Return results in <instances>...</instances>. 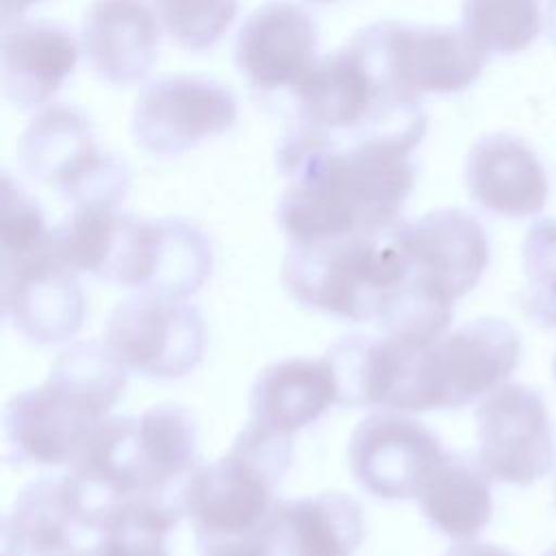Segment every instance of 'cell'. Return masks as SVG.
<instances>
[{"mask_svg": "<svg viewBox=\"0 0 556 556\" xmlns=\"http://www.w3.org/2000/svg\"><path fill=\"white\" fill-rule=\"evenodd\" d=\"M482 471L497 482L530 484L543 478L556 454L543 397L526 384H502L476 410Z\"/></svg>", "mask_w": 556, "mask_h": 556, "instance_id": "13", "label": "cell"}, {"mask_svg": "<svg viewBox=\"0 0 556 556\" xmlns=\"http://www.w3.org/2000/svg\"><path fill=\"white\" fill-rule=\"evenodd\" d=\"M378 85L400 102L458 93L482 74L486 52L463 26L376 22L350 39Z\"/></svg>", "mask_w": 556, "mask_h": 556, "instance_id": "6", "label": "cell"}, {"mask_svg": "<svg viewBox=\"0 0 556 556\" xmlns=\"http://www.w3.org/2000/svg\"><path fill=\"white\" fill-rule=\"evenodd\" d=\"M443 556H515V554L504 549V547H500V545H493V543L458 541Z\"/></svg>", "mask_w": 556, "mask_h": 556, "instance_id": "31", "label": "cell"}, {"mask_svg": "<svg viewBox=\"0 0 556 556\" xmlns=\"http://www.w3.org/2000/svg\"><path fill=\"white\" fill-rule=\"evenodd\" d=\"M317 46V22L302 4L269 0L243 20L235 39V63L252 89L291 93L315 67Z\"/></svg>", "mask_w": 556, "mask_h": 556, "instance_id": "16", "label": "cell"}, {"mask_svg": "<svg viewBox=\"0 0 556 556\" xmlns=\"http://www.w3.org/2000/svg\"><path fill=\"white\" fill-rule=\"evenodd\" d=\"M239 115L232 91L206 76L176 74L150 83L132 109V137L152 156H180L228 132Z\"/></svg>", "mask_w": 556, "mask_h": 556, "instance_id": "12", "label": "cell"}, {"mask_svg": "<svg viewBox=\"0 0 556 556\" xmlns=\"http://www.w3.org/2000/svg\"><path fill=\"white\" fill-rule=\"evenodd\" d=\"M521 356L519 334L495 317L467 321L417 354L415 413L460 408L489 395L515 371Z\"/></svg>", "mask_w": 556, "mask_h": 556, "instance_id": "9", "label": "cell"}, {"mask_svg": "<svg viewBox=\"0 0 556 556\" xmlns=\"http://www.w3.org/2000/svg\"><path fill=\"white\" fill-rule=\"evenodd\" d=\"M291 456V437L248 421L222 458L200 463L178 489V506L195 532V545L271 534L276 486Z\"/></svg>", "mask_w": 556, "mask_h": 556, "instance_id": "4", "label": "cell"}, {"mask_svg": "<svg viewBox=\"0 0 556 556\" xmlns=\"http://www.w3.org/2000/svg\"><path fill=\"white\" fill-rule=\"evenodd\" d=\"M410 282L456 302L482 278L491 250L480 222L460 208H437L395 226Z\"/></svg>", "mask_w": 556, "mask_h": 556, "instance_id": "15", "label": "cell"}, {"mask_svg": "<svg viewBox=\"0 0 556 556\" xmlns=\"http://www.w3.org/2000/svg\"><path fill=\"white\" fill-rule=\"evenodd\" d=\"M213 269L208 237L185 219H141L119 213L98 280L187 300L204 287Z\"/></svg>", "mask_w": 556, "mask_h": 556, "instance_id": "8", "label": "cell"}, {"mask_svg": "<svg viewBox=\"0 0 556 556\" xmlns=\"http://www.w3.org/2000/svg\"><path fill=\"white\" fill-rule=\"evenodd\" d=\"M24 174L74 206L117 208L128 189L130 172L115 154L96 143L89 117L65 104L41 109L20 139Z\"/></svg>", "mask_w": 556, "mask_h": 556, "instance_id": "7", "label": "cell"}, {"mask_svg": "<svg viewBox=\"0 0 556 556\" xmlns=\"http://www.w3.org/2000/svg\"><path fill=\"white\" fill-rule=\"evenodd\" d=\"M161 20L148 0H93L83 15L80 48L111 85H135L156 63Z\"/></svg>", "mask_w": 556, "mask_h": 556, "instance_id": "19", "label": "cell"}, {"mask_svg": "<svg viewBox=\"0 0 556 556\" xmlns=\"http://www.w3.org/2000/svg\"><path fill=\"white\" fill-rule=\"evenodd\" d=\"M291 98L293 124L280 141L285 146L384 141L413 152L428 128L421 104L387 96L352 43L319 56Z\"/></svg>", "mask_w": 556, "mask_h": 556, "instance_id": "3", "label": "cell"}, {"mask_svg": "<svg viewBox=\"0 0 556 556\" xmlns=\"http://www.w3.org/2000/svg\"><path fill=\"white\" fill-rule=\"evenodd\" d=\"M126 382L128 369L104 341L67 345L41 384L9 400L4 408L9 454L26 465H70L91 430L109 417Z\"/></svg>", "mask_w": 556, "mask_h": 556, "instance_id": "2", "label": "cell"}, {"mask_svg": "<svg viewBox=\"0 0 556 556\" xmlns=\"http://www.w3.org/2000/svg\"><path fill=\"white\" fill-rule=\"evenodd\" d=\"M308 2H313V4H334L339 0H308Z\"/></svg>", "mask_w": 556, "mask_h": 556, "instance_id": "34", "label": "cell"}, {"mask_svg": "<svg viewBox=\"0 0 556 556\" xmlns=\"http://www.w3.org/2000/svg\"><path fill=\"white\" fill-rule=\"evenodd\" d=\"M180 517L178 500H128L104 513L83 556H172L167 536Z\"/></svg>", "mask_w": 556, "mask_h": 556, "instance_id": "25", "label": "cell"}, {"mask_svg": "<svg viewBox=\"0 0 556 556\" xmlns=\"http://www.w3.org/2000/svg\"><path fill=\"white\" fill-rule=\"evenodd\" d=\"M419 348L387 334H348L334 341L324 358L334 378L337 406L410 413Z\"/></svg>", "mask_w": 556, "mask_h": 556, "instance_id": "17", "label": "cell"}, {"mask_svg": "<svg viewBox=\"0 0 556 556\" xmlns=\"http://www.w3.org/2000/svg\"><path fill=\"white\" fill-rule=\"evenodd\" d=\"M395 226L380 235L289 245L282 287L306 308L354 324L374 321L384 298L408 278Z\"/></svg>", "mask_w": 556, "mask_h": 556, "instance_id": "5", "label": "cell"}, {"mask_svg": "<svg viewBox=\"0 0 556 556\" xmlns=\"http://www.w3.org/2000/svg\"><path fill=\"white\" fill-rule=\"evenodd\" d=\"M337 404L326 358L289 356L267 365L250 391V421L293 437Z\"/></svg>", "mask_w": 556, "mask_h": 556, "instance_id": "22", "label": "cell"}, {"mask_svg": "<svg viewBox=\"0 0 556 556\" xmlns=\"http://www.w3.org/2000/svg\"><path fill=\"white\" fill-rule=\"evenodd\" d=\"M74 35L50 20L17 17L2 30V91L20 109L46 106L78 61Z\"/></svg>", "mask_w": 556, "mask_h": 556, "instance_id": "20", "label": "cell"}, {"mask_svg": "<svg viewBox=\"0 0 556 556\" xmlns=\"http://www.w3.org/2000/svg\"><path fill=\"white\" fill-rule=\"evenodd\" d=\"M415 500L428 523L454 541H471L493 515L491 478L476 456L445 452Z\"/></svg>", "mask_w": 556, "mask_h": 556, "instance_id": "23", "label": "cell"}, {"mask_svg": "<svg viewBox=\"0 0 556 556\" xmlns=\"http://www.w3.org/2000/svg\"><path fill=\"white\" fill-rule=\"evenodd\" d=\"M545 15L541 0H463V28L486 54H515L530 48Z\"/></svg>", "mask_w": 556, "mask_h": 556, "instance_id": "26", "label": "cell"}, {"mask_svg": "<svg viewBox=\"0 0 556 556\" xmlns=\"http://www.w3.org/2000/svg\"><path fill=\"white\" fill-rule=\"evenodd\" d=\"M276 161L289 180L276 208L289 245L387 232L415 185L410 150L384 141L280 143Z\"/></svg>", "mask_w": 556, "mask_h": 556, "instance_id": "1", "label": "cell"}, {"mask_svg": "<svg viewBox=\"0 0 556 556\" xmlns=\"http://www.w3.org/2000/svg\"><path fill=\"white\" fill-rule=\"evenodd\" d=\"M39 202L7 172L2 174V256L24 252L48 237Z\"/></svg>", "mask_w": 556, "mask_h": 556, "instance_id": "29", "label": "cell"}, {"mask_svg": "<svg viewBox=\"0 0 556 556\" xmlns=\"http://www.w3.org/2000/svg\"><path fill=\"white\" fill-rule=\"evenodd\" d=\"M2 317L22 337L52 345L70 341L85 321V293L74 271L48 237L11 256H2Z\"/></svg>", "mask_w": 556, "mask_h": 556, "instance_id": "11", "label": "cell"}, {"mask_svg": "<svg viewBox=\"0 0 556 556\" xmlns=\"http://www.w3.org/2000/svg\"><path fill=\"white\" fill-rule=\"evenodd\" d=\"M135 443L148 497H172L200 465L198 424L180 404L163 402L135 417Z\"/></svg>", "mask_w": 556, "mask_h": 556, "instance_id": "24", "label": "cell"}, {"mask_svg": "<svg viewBox=\"0 0 556 556\" xmlns=\"http://www.w3.org/2000/svg\"><path fill=\"white\" fill-rule=\"evenodd\" d=\"M200 556H274L276 547L271 534H254L232 541H215L198 545Z\"/></svg>", "mask_w": 556, "mask_h": 556, "instance_id": "30", "label": "cell"}, {"mask_svg": "<svg viewBox=\"0 0 556 556\" xmlns=\"http://www.w3.org/2000/svg\"><path fill=\"white\" fill-rule=\"evenodd\" d=\"M167 35L187 50L213 48L232 26L239 0H152Z\"/></svg>", "mask_w": 556, "mask_h": 556, "instance_id": "27", "label": "cell"}, {"mask_svg": "<svg viewBox=\"0 0 556 556\" xmlns=\"http://www.w3.org/2000/svg\"><path fill=\"white\" fill-rule=\"evenodd\" d=\"M282 556H354L365 539L361 504L341 491L276 500L269 517Z\"/></svg>", "mask_w": 556, "mask_h": 556, "instance_id": "21", "label": "cell"}, {"mask_svg": "<svg viewBox=\"0 0 556 556\" xmlns=\"http://www.w3.org/2000/svg\"><path fill=\"white\" fill-rule=\"evenodd\" d=\"M543 15H545V24H543V26H545L547 39H549L552 46L556 48V0H547Z\"/></svg>", "mask_w": 556, "mask_h": 556, "instance_id": "33", "label": "cell"}, {"mask_svg": "<svg viewBox=\"0 0 556 556\" xmlns=\"http://www.w3.org/2000/svg\"><path fill=\"white\" fill-rule=\"evenodd\" d=\"M545 556H556V545H554L552 549H547V552H545Z\"/></svg>", "mask_w": 556, "mask_h": 556, "instance_id": "35", "label": "cell"}, {"mask_svg": "<svg viewBox=\"0 0 556 556\" xmlns=\"http://www.w3.org/2000/svg\"><path fill=\"white\" fill-rule=\"evenodd\" d=\"M552 369H554V378H556V354H554V363H552Z\"/></svg>", "mask_w": 556, "mask_h": 556, "instance_id": "36", "label": "cell"}, {"mask_svg": "<svg viewBox=\"0 0 556 556\" xmlns=\"http://www.w3.org/2000/svg\"><path fill=\"white\" fill-rule=\"evenodd\" d=\"M526 313L541 326L556 328V219L536 222L523 241Z\"/></svg>", "mask_w": 556, "mask_h": 556, "instance_id": "28", "label": "cell"}, {"mask_svg": "<svg viewBox=\"0 0 556 556\" xmlns=\"http://www.w3.org/2000/svg\"><path fill=\"white\" fill-rule=\"evenodd\" d=\"M41 0H0V11H2V24L22 17L30 7L39 4Z\"/></svg>", "mask_w": 556, "mask_h": 556, "instance_id": "32", "label": "cell"}, {"mask_svg": "<svg viewBox=\"0 0 556 556\" xmlns=\"http://www.w3.org/2000/svg\"><path fill=\"white\" fill-rule=\"evenodd\" d=\"M465 185L486 213L526 219L543 211L549 178L536 152L519 137L491 132L480 137L465 161Z\"/></svg>", "mask_w": 556, "mask_h": 556, "instance_id": "18", "label": "cell"}, {"mask_svg": "<svg viewBox=\"0 0 556 556\" xmlns=\"http://www.w3.org/2000/svg\"><path fill=\"white\" fill-rule=\"evenodd\" d=\"M445 456L441 439L421 421L400 413L367 415L348 443L354 482L378 500H415Z\"/></svg>", "mask_w": 556, "mask_h": 556, "instance_id": "14", "label": "cell"}, {"mask_svg": "<svg viewBox=\"0 0 556 556\" xmlns=\"http://www.w3.org/2000/svg\"><path fill=\"white\" fill-rule=\"evenodd\" d=\"M104 343L128 371L176 380L202 363L206 326L200 308L185 300L137 293L109 315Z\"/></svg>", "mask_w": 556, "mask_h": 556, "instance_id": "10", "label": "cell"}]
</instances>
